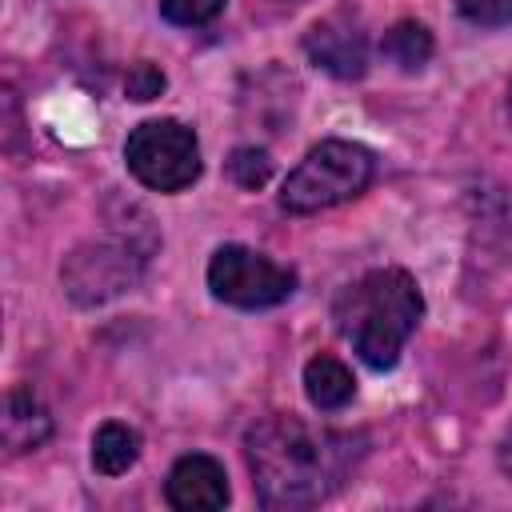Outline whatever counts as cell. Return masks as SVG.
I'll return each mask as SVG.
<instances>
[{"label":"cell","instance_id":"obj_13","mask_svg":"<svg viewBox=\"0 0 512 512\" xmlns=\"http://www.w3.org/2000/svg\"><path fill=\"white\" fill-rule=\"evenodd\" d=\"M228 176H232L240 188L256 192V188L268 184V176H272V160H268V152H260V148H236L232 160H228Z\"/></svg>","mask_w":512,"mask_h":512},{"label":"cell","instance_id":"obj_18","mask_svg":"<svg viewBox=\"0 0 512 512\" xmlns=\"http://www.w3.org/2000/svg\"><path fill=\"white\" fill-rule=\"evenodd\" d=\"M508 116H512V88H508Z\"/></svg>","mask_w":512,"mask_h":512},{"label":"cell","instance_id":"obj_14","mask_svg":"<svg viewBox=\"0 0 512 512\" xmlns=\"http://www.w3.org/2000/svg\"><path fill=\"white\" fill-rule=\"evenodd\" d=\"M220 8H224V0H160V16L168 24H180V28L208 24Z\"/></svg>","mask_w":512,"mask_h":512},{"label":"cell","instance_id":"obj_9","mask_svg":"<svg viewBox=\"0 0 512 512\" xmlns=\"http://www.w3.org/2000/svg\"><path fill=\"white\" fill-rule=\"evenodd\" d=\"M52 432V416L40 404V396L32 388H12L4 400V416H0V436L12 452H28L40 448Z\"/></svg>","mask_w":512,"mask_h":512},{"label":"cell","instance_id":"obj_8","mask_svg":"<svg viewBox=\"0 0 512 512\" xmlns=\"http://www.w3.org/2000/svg\"><path fill=\"white\" fill-rule=\"evenodd\" d=\"M168 504L180 508V512H212V508H224L228 504V476H224V464L204 456V452H192V456H180L168 472Z\"/></svg>","mask_w":512,"mask_h":512},{"label":"cell","instance_id":"obj_6","mask_svg":"<svg viewBox=\"0 0 512 512\" xmlns=\"http://www.w3.org/2000/svg\"><path fill=\"white\" fill-rule=\"evenodd\" d=\"M144 268V252L128 244H88V248H76L64 264V288L76 304H100L124 288L136 284Z\"/></svg>","mask_w":512,"mask_h":512},{"label":"cell","instance_id":"obj_7","mask_svg":"<svg viewBox=\"0 0 512 512\" xmlns=\"http://www.w3.org/2000/svg\"><path fill=\"white\" fill-rule=\"evenodd\" d=\"M304 48H308L316 68H324V72H332L340 80H356L368 68V40H364L360 24L348 20L344 12L316 20L308 28V36H304Z\"/></svg>","mask_w":512,"mask_h":512},{"label":"cell","instance_id":"obj_10","mask_svg":"<svg viewBox=\"0 0 512 512\" xmlns=\"http://www.w3.org/2000/svg\"><path fill=\"white\" fill-rule=\"evenodd\" d=\"M304 392L320 412H336V408H344L352 400L356 380L336 356H312L304 364Z\"/></svg>","mask_w":512,"mask_h":512},{"label":"cell","instance_id":"obj_15","mask_svg":"<svg viewBox=\"0 0 512 512\" xmlns=\"http://www.w3.org/2000/svg\"><path fill=\"white\" fill-rule=\"evenodd\" d=\"M460 16L480 24V28H496V24H512V0H456Z\"/></svg>","mask_w":512,"mask_h":512},{"label":"cell","instance_id":"obj_11","mask_svg":"<svg viewBox=\"0 0 512 512\" xmlns=\"http://www.w3.org/2000/svg\"><path fill=\"white\" fill-rule=\"evenodd\" d=\"M140 456V432L120 424V420H108L96 428L92 436V468L104 472V476H120L136 464Z\"/></svg>","mask_w":512,"mask_h":512},{"label":"cell","instance_id":"obj_3","mask_svg":"<svg viewBox=\"0 0 512 512\" xmlns=\"http://www.w3.org/2000/svg\"><path fill=\"white\" fill-rule=\"evenodd\" d=\"M372 152L348 140H324L316 144L284 180L280 208L284 212H320L332 204H344L360 196L372 180Z\"/></svg>","mask_w":512,"mask_h":512},{"label":"cell","instance_id":"obj_17","mask_svg":"<svg viewBox=\"0 0 512 512\" xmlns=\"http://www.w3.org/2000/svg\"><path fill=\"white\" fill-rule=\"evenodd\" d=\"M500 468L512 476V428L504 432V440H500Z\"/></svg>","mask_w":512,"mask_h":512},{"label":"cell","instance_id":"obj_5","mask_svg":"<svg viewBox=\"0 0 512 512\" xmlns=\"http://www.w3.org/2000/svg\"><path fill=\"white\" fill-rule=\"evenodd\" d=\"M208 288L232 308H272L292 296L296 272L244 244H224L208 260Z\"/></svg>","mask_w":512,"mask_h":512},{"label":"cell","instance_id":"obj_1","mask_svg":"<svg viewBox=\"0 0 512 512\" xmlns=\"http://www.w3.org/2000/svg\"><path fill=\"white\" fill-rule=\"evenodd\" d=\"M248 468L264 508H308L328 500L352 468V436L292 416L260 420L248 440Z\"/></svg>","mask_w":512,"mask_h":512},{"label":"cell","instance_id":"obj_16","mask_svg":"<svg viewBox=\"0 0 512 512\" xmlns=\"http://www.w3.org/2000/svg\"><path fill=\"white\" fill-rule=\"evenodd\" d=\"M124 88H128V96H132V100H156V96L164 92V72H160L156 64L140 60V64H132V68H128Z\"/></svg>","mask_w":512,"mask_h":512},{"label":"cell","instance_id":"obj_12","mask_svg":"<svg viewBox=\"0 0 512 512\" xmlns=\"http://www.w3.org/2000/svg\"><path fill=\"white\" fill-rule=\"evenodd\" d=\"M380 48H384V56H388L392 64H400L404 72H416V68H424L428 56H432V36H428L424 24H416V20H400L396 28L384 32Z\"/></svg>","mask_w":512,"mask_h":512},{"label":"cell","instance_id":"obj_4","mask_svg":"<svg viewBox=\"0 0 512 512\" xmlns=\"http://www.w3.org/2000/svg\"><path fill=\"white\" fill-rule=\"evenodd\" d=\"M128 172L152 192H180L200 176V144L180 120H144L124 144Z\"/></svg>","mask_w":512,"mask_h":512},{"label":"cell","instance_id":"obj_2","mask_svg":"<svg viewBox=\"0 0 512 512\" xmlns=\"http://www.w3.org/2000/svg\"><path fill=\"white\" fill-rule=\"evenodd\" d=\"M420 312H424V296L404 268H376L356 284H348L332 304V320L340 336L352 340L356 356L376 372L400 360L408 336L420 324Z\"/></svg>","mask_w":512,"mask_h":512}]
</instances>
